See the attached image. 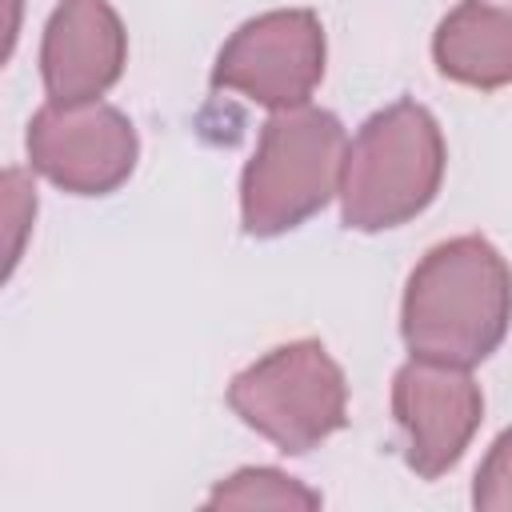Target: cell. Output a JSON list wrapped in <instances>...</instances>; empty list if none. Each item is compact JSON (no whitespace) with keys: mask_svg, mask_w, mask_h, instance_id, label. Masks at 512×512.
Wrapping results in <instances>:
<instances>
[{"mask_svg":"<svg viewBox=\"0 0 512 512\" xmlns=\"http://www.w3.org/2000/svg\"><path fill=\"white\" fill-rule=\"evenodd\" d=\"M36 216V196L24 180V172L8 168L4 172V224H8V272L16 268L20 260V244H24V232Z\"/></svg>","mask_w":512,"mask_h":512,"instance_id":"7c38bea8","label":"cell"},{"mask_svg":"<svg viewBox=\"0 0 512 512\" xmlns=\"http://www.w3.org/2000/svg\"><path fill=\"white\" fill-rule=\"evenodd\" d=\"M344 124L312 104L268 116L240 176V224L248 236H280L316 216L344 176Z\"/></svg>","mask_w":512,"mask_h":512,"instance_id":"3957f363","label":"cell"},{"mask_svg":"<svg viewBox=\"0 0 512 512\" xmlns=\"http://www.w3.org/2000/svg\"><path fill=\"white\" fill-rule=\"evenodd\" d=\"M232 412L280 452L304 456L348 420V380L320 340H292L228 384Z\"/></svg>","mask_w":512,"mask_h":512,"instance_id":"277c9868","label":"cell"},{"mask_svg":"<svg viewBox=\"0 0 512 512\" xmlns=\"http://www.w3.org/2000/svg\"><path fill=\"white\" fill-rule=\"evenodd\" d=\"M512 320V268L484 236H452L412 268L400 336L412 356L472 368L496 352Z\"/></svg>","mask_w":512,"mask_h":512,"instance_id":"6da1fadb","label":"cell"},{"mask_svg":"<svg viewBox=\"0 0 512 512\" xmlns=\"http://www.w3.org/2000/svg\"><path fill=\"white\" fill-rule=\"evenodd\" d=\"M208 508H320V492L280 468H240L208 492Z\"/></svg>","mask_w":512,"mask_h":512,"instance_id":"30bf717a","label":"cell"},{"mask_svg":"<svg viewBox=\"0 0 512 512\" xmlns=\"http://www.w3.org/2000/svg\"><path fill=\"white\" fill-rule=\"evenodd\" d=\"M140 156L132 120L112 104H44L28 120V160L76 196L116 192Z\"/></svg>","mask_w":512,"mask_h":512,"instance_id":"8992f818","label":"cell"},{"mask_svg":"<svg viewBox=\"0 0 512 512\" xmlns=\"http://www.w3.org/2000/svg\"><path fill=\"white\" fill-rule=\"evenodd\" d=\"M440 76L492 92L512 84V8L488 0H460L432 36Z\"/></svg>","mask_w":512,"mask_h":512,"instance_id":"9c48e42d","label":"cell"},{"mask_svg":"<svg viewBox=\"0 0 512 512\" xmlns=\"http://www.w3.org/2000/svg\"><path fill=\"white\" fill-rule=\"evenodd\" d=\"M128 32L108 0H60L40 44V76L52 104H92L124 72Z\"/></svg>","mask_w":512,"mask_h":512,"instance_id":"ba28073f","label":"cell"},{"mask_svg":"<svg viewBox=\"0 0 512 512\" xmlns=\"http://www.w3.org/2000/svg\"><path fill=\"white\" fill-rule=\"evenodd\" d=\"M392 416L404 432L408 468L436 480L456 468L472 444L484 416V396L468 368L412 356L392 380Z\"/></svg>","mask_w":512,"mask_h":512,"instance_id":"52a82bcc","label":"cell"},{"mask_svg":"<svg viewBox=\"0 0 512 512\" xmlns=\"http://www.w3.org/2000/svg\"><path fill=\"white\" fill-rule=\"evenodd\" d=\"M444 160V132L424 104L396 100L368 116L344 156V228L384 232L420 216L440 192Z\"/></svg>","mask_w":512,"mask_h":512,"instance_id":"7a4b0ae2","label":"cell"},{"mask_svg":"<svg viewBox=\"0 0 512 512\" xmlns=\"http://www.w3.org/2000/svg\"><path fill=\"white\" fill-rule=\"evenodd\" d=\"M324 76V28L308 8H276L240 24L212 64V88H228L272 112L308 104Z\"/></svg>","mask_w":512,"mask_h":512,"instance_id":"5b68a950","label":"cell"},{"mask_svg":"<svg viewBox=\"0 0 512 512\" xmlns=\"http://www.w3.org/2000/svg\"><path fill=\"white\" fill-rule=\"evenodd\" d=\"M472 504L476 508H492V512H508L512 508V428H504L488 456L480 460L476 484H472Z\"/></svg>","mask_w":512,"mask_h":512,"instance_id":"8fae6325","label":"cell"}]
</instances>
